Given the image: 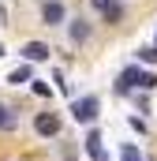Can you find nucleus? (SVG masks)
Masks as SVG:
<instances>
[{"label": "nucleus", "instance_id": "5", "mask_svg": "<svg viewBox=\"0 0 157 161\" xmlns=\"http://www.w3.org/2000/svg\"><path fill=\"white\" fill-rule=\"evenodd\" d=\"M19 56H23L26 64H41V60H49V45H45V41H26V45L19 49Z\"/></svg>", "mask_w": 157, "mask_h": 161}, {"label": "nucleus", "instance_id": "17", "mask_svg": "<svg viewBox=\"0 0 157 161\" xmlns=\"http://www.w3.org/2000/svg\"><path fill=\"white\" fill-rule=\"evenodd\" d=\"M97 161H109V158H97Z\"/></svg>", "mask_w": 157, "mask_h": 161}, {"label": "nucleus", "instance_id": "16", "mask_svg": "<svg viewBox=\"0 0 157 161\" xmlns=\"http://www.w3.org/2000/svg\"><path fill=\"white\" fill-rule=\"evenodd\" d=\"M0 56H4V45H0Z\"/></svg>", "mask_w": 157, "mask_h": 161}, {"label": "nucleus", "instance_id": "9", "mask_svg": "<svg viewBox=\"0 0 157 161\" xmlns=\"http://www.w3.org/2000/svg\"><path fill=\"white\" fill-rule=\"evenodd\" d=\"M30 75H34V71H30V64H19V68L8 75V82H11V86H19V82H30Z\"/></svg>", "mask_w": 157, "mask_h": 161}, {"label": "nucleus", "instance_id": "1", "mask_svg": "<svg viewBox=\"0 0 157 161\" xmlns=\"http://www.w3.org/2000/svg\"><path fill=\"white\" fill-rule=\"evenodd\" d=\"M135 86H138V90H154V86H157V75H154V71H142L138 64L123 68V71L116 75V94H131Z\"/></svg>", "mask_w": 157, "mask_h": 161}, {"label": "nucleus", "instance_id": "6", "mask_svg": "<svg viewBox=\"0 0 157 161\" xmlns=\"http://www.w3.org/2000/svg\"><path fill=\"white\" fill-rule=\"evenodd\" d=\"M68 38L75 41V45H82V41L90 38V23H86L82 15H78V19H71V23H68Z\"/></svg>", "mask_w": 157, "mask_h": 161}, {"label": "nucleus", "instance_id": "10", "mask_svg": "<svg viewBox=\"0 0 157 161\" xmlns=\"http://www.w3.org/2000/svg\"><path fill=\"white\" fill-rule=\"evenodd\" d=\"M120 161H142V150H138L135 142H123V146H120Z\"/></svg>", "mask_w": 157, "mask_h": 161}, {"label": "nucleus", "instance_id": "7", "mask_svg": "<svg viewBox=\"0 0 157 161\" xmlns=\"http://www.w3.org/2000/svg\"><path fill=\"white\" fill-rule=\"evenodd\" d=\"M86 154H90L94 161L105 158V146H101V131H97V127H90V131H86Z\"/></svg>", "mask_w": 157, "mask_h": 161}, {"label": "nucleus", "instance_id": "4", "mask_svg": "<svg viewBox=\"0 0 157 161\" xmlns=\"http://www.w3.org/2000/svg\"><path fill=\"white\" fill-rule=\"evenodd\" d=\"M64 19H68L64 0H45V4H41V23H45V26H64Z\"/></svg>", "mask_w": 157, "mask_h": 161}, {"label": "nucleus", "instance_id": "18", "mask_svg": "<svg viewBox=\"0 0 157 161\" xmlns=\"http://www.w3.org/2000/svg\"><path fill=\"white\" fill-rule=\"evenodd\" d=\"M68 161H75V158H68Z\"/></svg>", "mask_w": 157, "mask_h": 161}, {"label": "nucleus", "instance_id": "14", "mask_svg": "<svg viewBox=\"0 0 157 161\" xmlns=\"http://www.w3.org/2000/svg\"><path fill=\"white\" fill-rule=\"evenodd\" d=\"M30 86H34V94H38V97H49V86H45V82H38V79H34Z\"/></svg>", "mask_w": 157, "mask_h": 161}, {"label": "nucleus", "instance_id": "8", "mask_svg": "<svg viewBox=\"0 0 157 161\" xmlns=\"http://www.w3.org/2000/svg\"><path fill=\"white\" fill-rule=\"evenodd\" d=\"M15 127H19V116H15V109L0 101V131H15Z\"/></svg>", "mask_w": 157, "mask_h": 161}, {"label": "nucleus", "instance_id": "12", "mask_svg": "<svg viewBox=\"0 0 157 161\" xmlns=\"http://www.w3.org/2000/svg\"><path fill=\"white\" fill-rule=\"evenodd\" d=\"M138 60L142 64H157V45H142L138 49Z\"/></svg>", "mask_w": 157, "mask_h": 161}, {"label": "nucleus", "instance_id": "15", "mask_svg": "<svg viewBox=\"0 0 157 161\" xmlns=\"http://www.w3.org/2000/svg\"><path fill=\"white\" fill-rule=\"evenodd\" d=\"M109 4H112V0H90V8H94V11H105Z\"/></svg>", "mask_w": 157, "mask_h": 161}, {"label": "nucleus", "instance_id": "11", "mask_svg": "<svg viewBox=\"0 0 157 161\" xmlns=\"http://www.w3.org/2000/svg\"><path fill=\"white\" fill-rule=\"evenodd\" d=\"M101 15H105V23H120V15H123V4H116V0H112V4H109Z\"/></svg>", "mask_w": 157, "mask_h": 161}, {"label": "nucleus", "instance_id": "2", "mask_svg": "<svg viewBox=\"0 0 157 161\" xmlns=\"http://www.w3.org/2000/svg\"><path fill=\"white\" fill-rule=\"evenodd\" d=\"M97 113H101V97H97V94H82V97L71 101V116H75L78 124H86V127L97 120Z\"/></svg>", "mask_w": 157, "mask_h": 161}, {"label": "nucleus", "instance_id": "13", "mask_svg": "<svg viewBox=\"0 0 157 161\" xmlns=\"http://www.w3.org/2000/svg\"><path fill=\"white\" fill-rule=\"evenodd\" d=\"M52 82H56L60 94H71V82H64V71H52Z\"/></svg>", "mask_w": 157, "mask_h": 161}, {"label": "nucleus", "instance_id": "3", "mask_svg": "<svg viewBox=\"0 0 157 161\" xmlns=\"http://www.w3.org/2000/svg\"><path fill=\"white\" fill-rule=\"evenodd\" d=\"M60 127H64V124H60V116H56V113H49V109L34 116V131H38L41 139H56V135H60Z\"/></svg>", "mask_w": 157, "mask_h": 161}]
</instances>
